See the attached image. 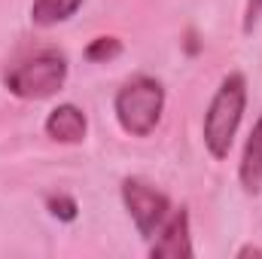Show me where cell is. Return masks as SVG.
Here are the masks:
<instances>
[{"label":"cell","instance_id":"6da1fadb","mask_svg":"<svg viewBox=\"0 0 262 259\" xmlns=\"http://www.w3.org/2000/svg\"><path fill=\"white\" fill-rule=\"evenodd\" d=\"M244 110H247V76L241 70H229L220 79L201 119V140L210 159L216 162L229 159L238 128L244 122Z\"/></svg>","mask_w":262,"mask_h":259},{"label":"cell","instance_id":"7a4b0ae2","mask_svg":"<svg viewBox=\"0 0 262 259\" xmlns=\"http://www.w3.org/2000/svg\"><path fill=\"white\" fill-rule=\"evenodd\" d=\"M67 73L70 64L64 52L55 46H43L3 70V89L18 101H46L64 89Z\"/></svg>","mask_w":262,"mask_h":259},{"label":"cell","instance_id":"3957f363","mask_svg":"<svg viewBox=\"0 0 262 259\" xmlns=\"http://www.w3.org/2000/svg\"><path fill=\"white\" fill-rule=\"evenodd\" d=\"M165 101L168 98H165L162 79L149 73H134L116 89V98H113L116 125L128 137H149L162 125Z\"/></svg>","mask_w":262,"mask_h":259},{"label":"cell","instance_id":"277c9868","mask_svg":"<svg viewBox=\"0 0 262 259\" xmlns=\"http://www.w3.org/2000/svg\"><path fill=\"white\" fill-rule=\"evenodd\" d=\"M119 195H122V204H125L131 223L143 241H152V235L162 229V223L174 210L171 198L143 177H125L119 186Z\"/></svg>","mask_w":262,"mask_h":259},{"label":"cell","instance_id":"5b68a950","mask_svg":"<svg viewBox=\"0 0 262 259\" xmlns=\"http://www.w3.org/2000/svg\"><path fill=\"white\" fill-rule=\"evenodd\" d=\"M149 256L152 259H189L195 256L192 247V226H189V210L174 207L171 217L162 223V229L149 241Z\"/></svg>","mask_w":262,"mask_h":259},{"label":"cell","instance_id":"8992f818","mask_svg":"<svg viewBox=\"0 0 262 259\" xmlns=\"http://www.w3.org/2000/svg\"><path fill=\"white\" fill-rule=\"evenodd\" d=\"M43 131H46V137L55 140V143L76 146V143H82L85 134H89V116H85L82 107L64 101V104H55V107L46 113Z\"/></svg>","mask_w":262,"mask_h":259},{"label":"cell","instance_id":"52a82bcc","mask_svg":"<svg viewBox=\"0 0 262 259\" xmlns=\"http://www.w3.org/2000/svg\"><path fill=\"white\" fill-rule=\"evenodd\" d=\"M238 183L247 195L262 192V113L253 122V128L244 140L241 149V162H238Z\"/></svg>","mask_w":262,"mask_h":259},{"label":"cell","instance_id":"ba28073f","mask_svg":"<svg viewBox=\"0 0 262 259\" xmlns=\"http://www.w3.org/2000/svg\"><path fill=\"white\" fill-rule=\"evenodd\" d=\"M85 0H31V25L34 28H58L70 21Z\"/></svg>","mask_w":262,"mask_h":259},{"label":"cell","instance_id":"9c48e42d","mask_svg":"<svg viewBox=\"0 0 262 259\" xmlns=\"http://www.w3.org/2000/svg\"><path fill=\"white\" fill-rule=\"evenodd\" d=\"M122 40L119 37H113V34H101V37H95V40H89V46H85V58L92 61V64H107V61H113V58H119L122 55Z\"/></svg>","mask_w":262,"mask_h":259},{"label":"cell","instance_id":"30bf717a","mask_svg":"<svg viewBox=\"0 0 262 259\" xmlns=\"http://www.w3.org/2000/svg\"><path fill=\"white\" fill-rule=\"evenodd\" d=\"M46 210H49V217H55V220H61V223H73V220L79 217L76 198H70L67 192H49L46 195Z\"/></svg>","mask_w":262,"mask_h":259},{"label":"cell","instance_id":"8fae6325","mask_svg":"<svg viewBox=\"0 0 262 259\" xmlns=\"http://www.w3.org/2000/svg\"><path fill=\"white\" fill-rule=\"evenodd\" d=\"M262 21V0H247L244 3V12H241V34L250 37Z\"/></svg>","mask_w":262,"mask_h":259},{"label":"cell","instance_id":"7c38bea8","mask_svg":"<svg viewBox=\"0 0 262 259\" xmlns=\"http://www.w3.org/2000/svg\"><path fill=\"white\" fill-rule=\"evenodd\" d=\"M238 259H247V256H262V247H256V244H244L238 253H235Z\"/></svg>","mask_w":262,"mask_h":259}]
</instances>
